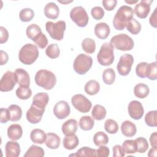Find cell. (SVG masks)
I'll list each match as a JSON object with an SVG mask.
<instances>
[{
  "label": "cell",
  "instance_id": "6da1fadb",
  "mask_svg": "<svg viewBox=\"0 0 157 157\" xmlns=\"http://www.w3.org/2000/svg\"><path fill=\"white\" fill-rule=\"evenodd\" d=\"M134 10L132 7L128 6H121L116 12L113 19V25L117 30H123L128 23L133 18Z\"/></svg>",
  "mask_w": 157,
  "mask_h": 157
},
{
  "label": "cell",
  "instance_id": "7a4b0ae2",
  "mask_svg": "<svg viewBox=\"0 0 157 157\" xmlns=\"http://www.w3.org/2000/svg\"><path fill=\"white\" fill-rule=\"evenodd\" d=\"M35 82L37 85L46 90H52L56 83L55 75L50 71L40 69L35 75Z\"/></svg>",
  "mask_w": 157,
  "mask_h": 157
},
{
  "label": "cell",
  "instance_id": "3957f363",
  "mask_svg": "<svg viewBox=\"0 0 157 157\" xmlns=\"http://www.w3.org/2000/svg\"><path fill=\"white\" fill-rule=\"evenodd\" d=\"M39 56L37 47L32 44L24 45L19 51L18 59L24 64L30 65L34 63Z\"/></svg>",
  "mask_w": 157,
  "mask_h": 157
},
{
  "label": "cell",
  "instance_id": "277c9868",
  "mask_svg": "<svg viewBox=\"0 0 157 157\" xmlns=\"http://www.w3.org/2000/svg\"><path fill=\"white\" fill-rule=\"evenodd\" d=\"M113 47L110 43H104L97 55V59L98 63L104 66L111 65L114 61Z\"/></svg>",
  "mask_w": 157,
  "mask_h": 157
},
{
  "label": "cell",
  "instance_id": "5b68a950",
  "mask_svg": "<svg viewBox=\"0 0 157 157\" xmlns=\"http://www.w3.org/2000/svg\"><path fill=\"white\" fill-rule=\"evenodd\" d=\"M110 43L116 49L121 51L131 50L134 45V40L126 34H119L113 36Z\"/></svg>",
  "mask_w": 157,
  "mask_h": 157
},
{
  "label": "cell",
  "instance_id": "8992f818",
  "mask_svg": "<svg viewBox=\"0 0 157 157\" xmlns=\"http://www.w3.org/2000/svg\"><path fill=\"white\" fill-rule=\"evenodd\" d=\"M92 64L93 59L91 56L83 53H80L75 58L73 67L76 73L80 75H83L90 69Z\"/></svg>",
  "mask_w": 157,
  "mask_h": 157
},
{
  "label": "cell",
  "instance_id": "52a82bcc",
  "mask_svg": "<svg viewBox=\"0 0 157 157\" xmlns=\"http://www.w3.org/2000/svg\"><path fill=\"white\" fill-rule=\"evenodd\" d=\"M66 28V22L63 20L58 21L56 23L48 21L45 24L46 31L52 39L56 40L63 39Z\"/></svg>",
  "mask_w": 157,
  "mask_h": 157
},
{
  "label": "cell",
  "instance_id": "ba28073f",
  "mask_svg": "<svg viewBox=\"0 0 157 157\" xmlns=\"http://www.w3.org/2000/svg\"><path fill=\"white\" fill-rule=\"evenodd\" d=\"M70 17L79 27H85L89 21V17L85 9L82 6H76L72 9L70 12Z\"/></svg>",
  "mask_w": 157,
  "mask_h": 157
},
{
  "label": "cell",
  "instance_id": "9c48e42d",
  "mask_svg": "<svg viewBox=\"0 0 157 157\" xmlns=\"http://www.w3.org/2000/svg\"><path fill=\"white\" fill-rule=\"evenodd\" d=\"M134 63L133 56L128 53L121 55L117 65V69L118 74L122 76L128 75Z\"/></svg>",
  "mask_w": 157,
  "mask_h": 157
},
{
  "label": "cell",
  "instance_id": "30bf717a",
  "mask_svg": "<svg viewBox=\"0 0 157 157\" xmlns=\"http://www.w3.org/2000/svg\"><path fill=\"white\" fill-rule=\"evenodd\" d=\"M71 102L74 108L82 113L88 112L92 106L91 102L82 94L74 95L71 98Z\"/></svg>",
  "mask_w": 157,
  "mask_h": 157
},
{
  "label": "cell",
  "instance_id": "8fae6325",
  "mask_svg": "<svg viewBox=\"0 0 157 157\" xmlns=\"http://www.w3.org/2000/svg\"><path fill=\"white\" fill-rule=\"evenodd\" d=\"M17 83L15 72L7 71L2 75L0 81V90L7 92L12 90Z\"/></svg>",
  "mask_w": 157,
  "mask_h": 157
},
{
  "label": "cell",
  "instance_id": "7c38bea8",
  "mask_svg": "<svg viewBox=\"0 0 157 157\" xmlns=\"http://www.w3.org/2000/svg\"><path fill=\"white\" fill-rule=\"evenodd\" d=\"M53 111L54 115L57 118L63 120L69 115L71 108L66 101H59L55 105Z\"/></svg>",
  "mask_w": 157,
  "mask_h": 157
},
{
  "label": "cell",
  "instance_id": "4fadbf2b",
  "mask_svg": "<svg viewBox=\"0 0 157 157\" xmlns=\"http://www.w3.org/2000/svg\"><path fill=\"white\" fill-rule=\"evenodd\" d=\"M128 109L129 116L136 120H140L143 117L144 110L139 101L136 100L131 101L128 104Z\"/></svg>",
  "mask_w": 157,
  "mask_h": 157
},
{
  "label": "cell",
  "instance_id": "5bb4252c",
  "mask_svg": "<svg viewBox=\"0 0 157 157\" xmlns=\"http://www.w3.org/2000/svg\"><path fill=\"white\" fill-rule=\"evenodd\" d=\"M153 2L151 0H141L137 4L133 10L137 17L140 18H145L150 11V5Z\"/></svg>",
  "mask_w": 157,
  "mask_h": 157
},
{
  "label": "cell",
  "instance_id": "9a60e30c",
  "mask_svg": "<svg viewBox=\"0 0 157 157\" xmlns=\"http://www.w3.org/2000/svg\"><path fill=\"white\" fill-rule=\"evenodd\" d=\"M45 110L40 109L33 105L28 110L26 113L27 120L32 124H37L42 120Z\"/></svg>",
  "mask_w": 157,
  "mask_h": 157
},
{
  "label": "cell",
  "instance_id": "2e32d148",
  "mask_svg": "<svg viewBox=\"0 0 157 157\" xmlns=\"http://www.w3.org/2000/svg\"><path fill=\"white\" fill-rule=\"evenodd\" d=\"M49 101V96L47 93H38L35 94L33 99V105L40 109L45 110L46 105Z\"/></svg>",
  "mask_w": 157,
  "mask_h": 157
},
{
  "label": "cell",
  "instance_id": "e0dca14e",
  "mask_svg": "<svg viewBox=\"0 0 157 157\" xmlns=\"http://www.w3.org/2000/svg\"><path fill=\"white\" fill-rule=\"evenodd\" d=\"M15 74L17 83L20 86H29L30 77L26 71L22 68L17 69L15 71Z\"/></svg>",
  "mask_w": 157,
  "mask_h": 157
},
{
  "label": "cell",
  "instance_id": "ac0fdd59",
  "mask_svg": "<svg viewBox=\"0 0 157 157\" xmlns=\"http://www.w3.org/2000/svg\"><path fill=\"white\" fill-rule=\"evenodd\" d=\"M6 157H18L20 154V147L15 140L8 141L5 145Z\"/></svg>",
  "mask_w": 157,
  "mask_h": 157
},
{
  "label": "cell",
  "instance_id": "d6986e66",
  "mask_svg": "<svg viewBox=\"0 0 157 157\" xmlns=\"http://www.w3.org/2000/svg\"><path fill=\"white\" fill-rule=\"evenodd\" d=\"M94 34L100 39H106L110 34V29L109 26L104 22H101L94 26Z\"/></svg>",
  "mask_w": 157,
  "mask_h": 157
},
{
  "label": "cell",
  "instance_id": "ffe728a7",
  "mask_svg": "<svg viewBox=\"0 0 157 157\" xmlns=\"http://www.w3.org/2000/svg\"><path fill=\"white\" fill-rule=\"evenodd\" d=\"M44 14L49 19H56L59 14L58 6L53 2L47 3L44 7Z\"/></svg>",
  "mask_w": 157,
  "mask_h": 157
},
{
  "label": "cell",
  "instance_id": "44dd1931",
  "mask_svg": "<svg viewBox=\"0 0 157 157\" xmlns=\"http://www.w3.org/2000/svg\"><path fill=\"white\" fill-rule=\"evenodd\" d=\"M121 131L123 135L126 137H131L135 136L137 128L134 123L129 120H125L121 123Z\"/></svg>",
  "mask_w": 157,
  "mask_h": 157
},
{
  "label": "cell",
  "instance_id": "7402d4cb",
  "mask_svg": "<svg viewBox=\"0 0 157 157\" xmlns=\"http://www.w3.org/2000/svg\"><path fill=\"white\" fill-rule=\"evenodd\" d=\"M77 121L75 119H69L62 124V132L65 136L74 134L77 130Z\"/></svg>",
  "mask_w": 157,
  "mask_h": 157
},
{
  "label": "cell",
  "instance_id": "603a6c76",
  "mask_svg": "<svg viewBox=\"0 0 157 157\" xmlns=\"http://www.w3.org/2000/svg\"><path fill=\"white\" fill-rule=\"evenodd\" d=\"M22 134V128L18 124H12L10 125L7 129L8 137L12 140H17L20 139L21 137Z\"/></svg>",
  "mask_w": 157,
  "mask_h": 157
},
{
  "label": "cell",
  "instance_id": "cb8c5ba5",
  "mask_svg": "<svg viewBox=\"0 0 157 157\" xmlns=\"http://www.w3.org/2000/svg\"><path fill=\"white\" fill-rule=\"evenodd\" d=\"M42 33V32L40 28L34 23L29 25L26 29L27 37L34 42L40 37Z\"/></svg>",
  "mask_w": 157,
  "mask_h": 157
},
{
  "label": "cell",
  "instance_id": "d4e9b609",
  "mask_svg": "<svg viewBox=\"0 0 157 157\" xmlns=\"http://www.w3.org/2000/svg\"><path fill=\"white\" fill-rule=\"evenodd\" d=\"M30 138L33 142L34 144H42L44 143L47 139V134L40 129H34L30 134Z\"/></svg>",
  "mask_w": 157,
  "mask_h": 157
},
{
  "label": "cell",
  "instance_id": "484cf974",
  "mask_svg": "<svg viewBox=\"0 0 157 157\" xmlns=\"http://www.w3.org/2000/svg\"><path fill=\"white\" fill-rule=\"evenodd\" d=\"M78 138L75 134L65 136L63 141V147L66 149L69 150H71L75 148L78 146Z\"/></svg>",
  "mask_w": 157,
  "mask_h": 157
},
{
  "label": "cell",
  "instance_id": "4316f807",
  "mask_svg": "<svg viewBox=\"0 0 157 157\" xmlns=\"http://www.w3.org/2000/svg\"><path fill=\"white\" fill-rule=\"evenodd\" d=\"M61 142L60 137L55 133L48 132L47 134V139L45 142L47 147L50 149H56Z\"/></svg>",
  "mask_w": 157,
  "mask_h": 157
},
{
  "label": "cell",
  "instance_id": "83f0119b",
  "mask_svg": "<svg viewBox=\"0 0 157 157\" xmlns=\"http://www.w3.org/2000/svg\"><path fill=\"white\" fill-rule=\"evenodd\" d=\"M150 93L149 87L145 83H140L137 84L134 88V95L140 99L146 98Z\"/></svg>",
  "mask_w": 157,
  "mask_h": 157
},
{
  "label": "cell",
  "instance_id": "f1b7e54d",
  "mask_svg": "<svg viewBox=\"0 0 157 157\" xmlns=\"http://www.w3.org/2000/svg\"><path fill=\"white\" fill-rule=\"evenodd\" d=\"M84 90L89 95H95L100 90V85L96 80H90L86 83L84 86Z\"/></svg>",
  "mask_w": 157,
  "mask_h": 157
},
{
  "label": "cell",
  "instance_id": "f546056e",
  "mask_svg": "<svg viewBox=\"0 0 157 157\" xmlns=\"http://www.w3.org/2000/svg\"><path fill=\"white\" fill-rule=\"evenodd\" d=\"M10 114V120L12 121H18L22 116V110L20 106L16 104H12L8 107Z\"/></svg>",
  "mask_w": 157,
  "mask_h": 157
},
{
  "label": "cell",
  "instance_id": "4dcf8cb0",
  "mask_svg": "<svg viewBox=\"0 0 157 157\" xmlns=\"http://www.w3.org/2000/svg\"><path fill=\"white\" fill-rule=\"evenodd\" d=\"M70 156L77 157H95L96 156V150L88 147H83L78 149L75 154H71Z\"/></svg>",
  "mask_w": 157,
  "mask_h": 157
},
{
  "label": "cell",
  "instance_id": "1f68e13d",
  "mask_svg": "<svg viewBox=\"0 0 157 157\" xmlns=\"http://www.w3.org/2000/svg\"><path fill=\"white\" fill-rule=\"evenodd\" d=\"M94 125L93 118L88 115L83 116L80 118L79 126L83 131H90L92 129Z\"/></svg>",
  "mask_w": 157,
  "mask_h": 157
},
{
  "label": "cell",
  "instance_id": "d6a6232c",
  "mask_svg": "<svg viewBox=\"0 0 157 157\" xmlns=\"http://www.w3.org/2000/svg\"><path fill=\"white\" fill-rule=\"evenodd\" d=\"M107 114L105 107L100 104L95 105L91 111V115L93 118L96 120H103Z\"/></svg>",
  "mask_w": 157,
  "mask_h": 157
},
{
  "label": "cell",
  "instance_id": "836d02e7",
  "mask_svg": "<svg viewBox=\"0 0 157 157\" xmlns=\"http://www.w3.org/2000/svg\"><path fill=\"white\" fill-rule=\"evenodd\" d=\"M44 155V150L42 148L35 145H32L24 155V157H43Z\"/></svg>",
  "mask_w": 157,
  "mask_h": 157
},
{
  "label": "cell",
  "instance_id": "e575fe53",
  "mask_svg": "<svg viewBox=\"0 0 157 157\" xmlns=\"http://www.w3.org/2000/svg\"><path fill=\"white\" fill-rule=\"evenodd\" d=\"M82 49L87 53H93L96 50V42L91 38H85L82 42Z\"/></svg>",
  "mask_w": 157,
  "mask_h": 157
},
{
  "label": "cell",
  "instance_id": "d590c367",
  "mask_svg": "<svg viewBox=\"0 0 157 157\" xmlns=\"http://www.w3.org/2000/svg\"><path fill=\"white\" fill-rule=\"evenodd\" d=\"M134 142L136 145V152L140 153H145L148 148V143L147 139L142 137H139L134 139Z\"/></svg>",
  "mask_w": 157,
  "mask_h": 157
},
{
  "label": "cell",
  "instance_id": "8d00e7d4",
  "mask_svg": "<svg viewBox=\"0 0 157 157\" xmlns=\"http://www.w3.org/2000/svg\"><path fill=\"white\" fill-rule=\"evenodd\" d=\"M93 142L96 146L104 145L108 144L109 137L105 132L99 131L94 134L93 136Z\"/></svg>",
  "mask_w": 157,
  "mask_h": 157
},
{
  "label": "cell",
  "instance_id": "74e56055",
  "mask_svg": "<svg viewBox=\"0 0 157 157\" xmlns=\"http://www.w3.org/2000/svg\"><path fill=\"white\" fill-rule=\"evenodd\" d=\"M102 80L106 85H112L115 80V72L112 68L105 69L102 73Z\"/></svg>",
  "mask_w": 157,
  "mask_h": 157
},
{
  "label": "cell",
  "instance_id": "f35d334b",
  "mask_svg": "<svg viewBox=\"0 0 157 157\" xmlns=\"http://www.w3.org/2000/svg\"><path fill=\"white\" fill-rule=\"evenodd\" d=\"M16 96L20 99L25 100L29 99L32 95V91L29 86H19L16 91Z\"/></svg>",
  "mask_w": 157,
  "mask_h": 157
},
{
  "label": "cell",
  "instance_id": "ab89813d",
  "mask_svg": "<svg viewBox=\"0 0 157 157\" xmlns=\"http://www.w3.org/2000/svg\"><path fill=\"white\" fill-rule=\"evenodd\" d=\"M126 28L130 33L136 35L140 33L141 30V25L137 20L132 18L128 23Z\"/></svg>",
  "mask_w": 157,
  "mask_h": 157
},
{
  "label": "cell",
  "instance_id": "60d3db41",
  "mask_svg": "<svg viewBox=\"0 0 157 157\" xmlns=\"http://www.w3.org/2000/svg\"><path fill=\"white\" fill-rule=\"evenodd\" d=\"M60 50L57 44H50L45 50L46 55L51 59H55L59 56Z\"/></svg>",
  "mask_w": 157,
  "mask_h": 157
},
{
  "label": "cell",
  "instance_id": "b9f144b4",
  "mask_svg": "<svg viewBox=\"0 0 157 157\" xmlns=\"http://www.w3.org/2000/svg\"><path fill=\"white\" fill-rule=\"evenodd\" d=\"M145 122L148 126L156 127L157 126V111L151 110L147 113L145 116Z\"/></svg>",
  "mask_w": 157,
  "mask_h": 157
},
{
  "label": "cell",
  "instance_id": "7bdbcfd3",
  "mask_svg": "<svg viewBox=\"0 0 157 157\" xmlns=\"http://www.w3.org/2000/svg\"><path fill=\"white\" fill-rule=\"evenodd\" d=\"M34 16V12L33 9L30 8H25L20 10L19 13V17L21 21L28 22L30 21Z\"/></svg>",
  "mask_w": 157,
  "mask_h": 157
},
{
  "label": "cell",
  "instance_id": "ee69618b",
  "mask_svg": "<svg viewBox=\"0 0 157 157\" xmlns=\"http://www.w3.org/2000/svg\"><path fill=\"white\" fill-rule=\"evenodd\" d=\"M146 77L151 80H155L157 78L156 62L154 61L148 63L146 69Z\"/></svg>",
  "mask_w": 157,
  "mask_h": 157
},
{
  "label": "cell",
  "instance_id": "f6af8a7d",
  "mask_svg": "<svg viewBox=\"0 0 157 157\" xmlns=\"http://www.w3.org/2000/svg\"><path fill=\"white\" fill-rule=\"evenodd\" d=\"M118 124L112 119H107L104 123V129L109 134H115L118 131Z\"/></svg>",
  "mask_w": 157,
  "mask_h": 157
},
{
  "label": "cell",
  "instance_id": "bcb514c9",
  "mask_svg": "<svg viewBox=\"0 0 157 157\" xmlns=\"http://www.w3.org/2000/svg\"><path fill=\"white\" fill-rule=\"evenodd\" d=\"M122 148L125 153L132 154L136 152L134 140H126L122 144Z\"/></svg>",
  "mask_w": 157,
  "mask_h": 157
},
{
  "label": "cell",
  "instance_id": "7dc6e473",
  "mask_svg": "<svg viewBox=\"0 0 157 157\" xmlns=\"http://www.w3.org/2000/svg\"><path fill=\"white\" fill-rule=\"evenodd\" d=\"M91 14L94 19L99 20L104 16V10L100 6H95L91 9Z\"/></svg>",
  "mask_w": 157,
  "mask_h": 157
},
{
  "label": "cell",
  "instance_id": "c3c4849f",
  "mask_svg": "<svg viewBox=\"0 0 157 157\" xmlns=\"http://www.w3.org/2000/svg\"><path fill=\"white\" fill-rule=\"evenodd\" d=\"M147 63L146 62H141L139 63L136 67V75L140 78H145L146 77V69Z\"/></svg>",
  "mask_w": 157,
  "mask_h": 157
},
{
  "label": "cell",
  "instance_id": "681fc988",
  "mask_svg": "<svg viewBox=\"0 0 157 157\" xmlns=\"http://www.w3.org/2000/svg\"><path fill=\"white\" fill-rule=\"evenodd\" d=\"M110 155L109 148L104 145H101L96 150V156L107 157Z\"/></svg>",
  "mask_w": 157,
  "mask_h": 157
},
{
  "label": "cell",
  "instance_id": "f907efd6",
  "mask_svg": "<svg viewBox=\"0 0 157 157\" xmlns=\"http://www.w3.org/2000/svg\"><path fill=\"white\" fill-rule=\"evenodd\" d=\"M117 3V0H104L102 1L104 9L108 11H111L115 9Z\"/></svg>",
  "mask_w": 157,
  "mask_h": 157
},
{
  "label": "cell",
  "instance_id": "816d5d0a",
  "mask_svg": "<svg viewBox=\"0 0 157 157\" xmlns=\"http://www.w3.org/2000/svg\"><path fill=\"white\" fill-rule=\"evenodd\" d=\"M10 120V114L8 109L1 108V116L0 121L1 123H6Z\"/></svg>",
  "mask_w": 157,
  "mask_h": 157
},
{
  "label": "cell",
  "instance_id": "f5cc1de1",
  "mask_svg": "<svg viewBox=\"0 0 157 157\" xmlns=\"http://www.w3.org/2000/svg\"><path fill=\"white\" fill-rule=\"evenodd\" d=\"M113 157H122L124 156L125 153L122 148V147L120 145H115L113 147Z\"/></svg>",
  "mask_w": 157,
  "mask_h": 157
},
{
  "label": "cell",
  "instance_id": "db71d44e",
  "mask_svg": "<svg viewBox=\"0 0 157 157\" xmlns=\"http://www.w3.org/2000/svg\"><path fill=\"white\" fill-rule=\"evenodd\" d=\"M35 43L40 48H44L48 44V39L45 34L42 33L40 37L35 42Z\"/></svg>",
  "mask_w": 157,
  "mask_h": 157
},
{
  "label": "cell",
  "instance_id": "11a10c76",
  "mask_svg": "<svg viewBox=\"0 0 157 157\" xmlns=\"http://www.w3.org/2000/svg\"><path fill=\"white\" fill-rule=\"evenodd\" d=\"M0 31H1L0 43L3 44L7 41L9 38V33L6 29V28H5L3 26L0 27Z\"/></svg>",
  "mask_w": 157,
  "mask_h": 157
},
{
  "label": "cell",
  "instance_id": "9f6ffc18",
  "mask_svg": "<svg viewBox=\"0 0 157 157\" xmlns=\"http://www.w3.org/2000/svg\"><path fill=\"white\" fill-rule=\"evenodd\" d=\"M149 22L151 26L155 28L157 27V8H155L153 12L151 13L149 18Z\"/></svg>",
  "mask_w": 157,
  "mask_h": 157
},
{
  "label": "cell",
  "instance_id": "6f0895ef",
  "mask_svg": "<svg viewBox=\"0 0 157 157\" xmlns=\"http://www.w3.org/2000/svg\"><path fill=\"white\" fill-rule=\"evenodd\" d=\"M150 142L152 147L157 148V132H153L150 137Z\"/></svg>",
  "mask_w": 157,
  "mask_h": 157
},
{
  "label": "cell",
  "instance_id": "680465c9",
  "mask_svg": "<svg viewBox=\"0 0 157 157\" xmlns=\"http://www.w3.org/2000/svg\"><path fill=\"white\" fill-rule=\"evenodd\" d=\"M8 59H9V56L7 53L3 51V50H1V63L0 64L1 66L6 64L7 63V62L8 61Z\"/></svg>",
  "mask_w": 157,
  "mask_h": 157
},
{
  "label": "cell",
  "instance_id": "91938a15",
  "mask_svg": "<svg viewBox=\"0 0 157 157\" xmlns=\"http://www.w3.org/2000/svg\"><path fill=\"white\" fill-rule=\"evenodd\" d=\"M157 148L156 147H152L148 153V156L149 157H152V156H156L157 154Z\"/></svg>",
  "mask_w": 157,
  "mask_h": 157
},
{
  "label": "cell",
  "instance_id": "94428289",
  "mask_svg": "<svg viewBox=\"0 0 157 157\" xmlns=\"http://www.w3.org/2000/svg\"><path fill=\"white\" fill-rule=\"evenodd\" d=\"M124 1H125V2H126L129 4H135L136 2H138L139 1L138 0H136V1H126V0H125Z\"/></svg>",
  "mask_w": 157,
  "mask_h": 157
},
{
  "label": "cell",
  "instance_id": "6125c7cd",
  "mask_svg": "<svg viewBox=\"0 0 157 157\" xmlns=\"http://www.w3.org/2000/svg\"><path fill=\"white\" fill-rule=\"evenodd\" d=\"M58 2H60V3H62V4H66V3H69V2H72V1H58Z\"/></svg>",
  "mask_w": 157,
  "mask_h": 157
}]
</instances>
